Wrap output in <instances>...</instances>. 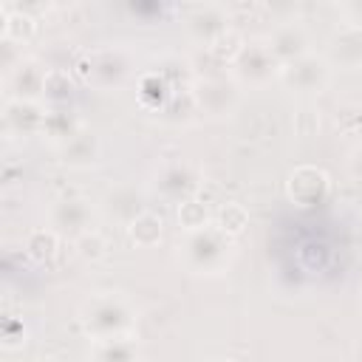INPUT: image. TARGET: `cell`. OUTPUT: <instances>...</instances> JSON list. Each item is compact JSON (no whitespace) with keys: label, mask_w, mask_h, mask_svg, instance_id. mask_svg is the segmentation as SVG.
<instances>
[{"label":"cell","mask_w":362,"mask_h":362,"mask_svg":"<svg viewBox=\"0 0 362 362\" xmlns=\"http://www.w3.org/2000/svg\"><path fill=\"white\" fill-rule=\"evenodd\" d=\"M130 235H133V240H136V243L150 246V243H156V240H158V235H161V221H158L156 215L144 212L141 218H136V223H133Z\"/></svg>","instance_id":"6da1fadb"},{"label":"cell","mask_w":362,"mask_h":362,"mask_svg":"<svg viewBox=\"0 0 362 362\" xmlns=\"http://www.w3.org/2000/svg\"><path fill=\"white\" fill-rule=\"evenodd\" d=\"M25 249H28V255H31V257L45 260V257H51V255H54V249H57V238H54V232L37 229V232H31V235H28Z\"/></svg>","instance_id":"7a4b0ae2"},{"label":"cell","mask_w":362,"mask_h":362,"mask_svg":"<svg viewBox=\"0 0 362 362\" xmlns=\"http://www.w3.org/2000/svg\"><path fill=\"white\" fill-rule=\"evenodd\" d=\"M218 221H221V226H223L226 232L238 235V232H243V226H246V212H243V206H238V204H226V206L221 209Z\"/></svg>","instance_id":"3957f363"},{"label":"cell","mask_w":362,"mask_h":362,"mask_svg":"<svg viewBox=\"0 0 362 362\" xmlns=\"http://www.w3.org/2000/svg\"><path fill=\"white\" fill-rule=\"evenodd\" d=\"M178 218H181V223H184V226L195 229V226H201V223L206 221V212H204V206H201V204H195V201H187V204H181V209H178Z\"/></svg>","instance_id":"277c9868"},{"label":"cell","mask_w":362,"mask_h":362,"mask_svg":"<svg viewBox=\"0 0 362 362\" xmlns=\"http://www.w3.org/2000/svg\"><path fill=\"white\" fill-rule=\"evenodd\" d=\"M6 34H14V37H25V34H31V17H25V14H14V17H8L6 20Z\"/></svg>","instance_id":"5b68a950"},{"label":"cell","mask_w":362,"mask_h":362,"mask_svg":"<svg viewBox=\"0 0 362 362\" xmlns=\"http://www.w3.org/2000/svg\"><path fill=\"white\" fill-rule=\"evenodd\" d=\"M37 362H59V359H57V356H40Z\"/></svg>","instance_id":"8992f818"},{"label":"cell","mask_w":362,"mask_h":362,"mask_svg":"<svg viewBox=\"0 0 362 362\" xmlns=\"http://www.w3.org/2000/svg\"><path fill=\"white\" fill-rule=\"evenodd\" d=\"M212 362H223V359H212Z\"/></svg>","instance_id":"52a82bcc"}]
</instances>
